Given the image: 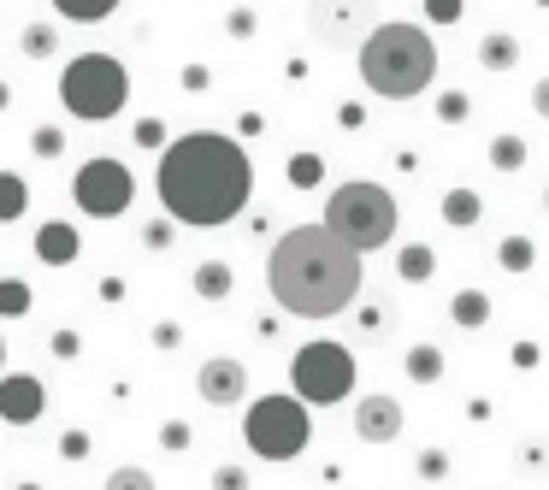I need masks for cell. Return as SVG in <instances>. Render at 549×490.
I'll use <instances>...</instances> for the list:
<instances>
[{
    "label": "cell",
    "mask_w": 549,
    "mask_h": 490,
    "mask_svg": "<svg viewBox=\"0 0 549 490\" xmlns=\"http://www.w3.org/2000/svg\"><path fill=\"white\" fill-rule=\"evenodd\" d=\"M83 449H89V437H83V431H65V437H60V455H71V461H77Z\"/></svg>",
    "instance_id": "cell-32"
},
{
    "label": "cell",
    "mask_w": 549,
    "mask_h": 490,
    "mask_svg": "<svg viewBox=\"0 0 549 490\" xmlns=\"http://www.w3.org/2000/svg\"><path fill=\"white\" fill-rule=\"evenodd\" d=\"M243 443L260 461H296L313 443V414L302 396H260L243 420Z\"/></svg>",
    "instance_id": "cell-6"
},
{
    "label": "cell",
    "mask_w": 549,
    "mask_h": 490,
    "mask_svg": "<svg viewBox=\"0 0 549 490\" xmlns=\"http://www.w3.org/2000/svg\"><path fill=\"white\" fill-rule=\"evenodd\" d=\"M520 467H526V473H532V467L544 473V467H549V443H544V437H526V449H520Z\"/></svg>",
    "instance_id": "cell-27"
},
{
    "label": "cell",
    "mask_w": 549,
    "mask_h": 490,
    "mask_svg": "<svg viewBox=\"0 0 549 490\" xmlns=\"http://www.w3.org/2000/svg\"><path fill=\"white\" fill-rule=\"evenodd\" d=\"M195 390H201V402H213V408H237L248 396V367L243 361H207V367L195 372Z\"/></svg>",
    "instance_id": "cell-11"
},
{
    "label": "cell",
    "mask_w": 549,
    "mask_h": 490,
    "mask_svg": "<svg viewBox=\"0 0 549 490\" xmlns=\"http://www.w3.org/2000/svg\"><path fill=\"white\" fill-rule=\"evenodd\" d=\"M36 260H42V266H71V260H77V231H71L65 219L42 225V231H36Z\"/></svg>",
    "instance_id": "cell-13"
},
{
    "label": "cell",
    "mask_w": 549,
    "mask_h": 490,
    "mask_svg": "<svg viewBox=\"0 0 549 490\" xmlns=\"http://www.w3.org/2000/svg\"><path fill=\"white\" fill-rule=\"evenodd\" d=\"M60 101H65V113L83 124L119 119L124 101H130V71H124L119 54H77L60 71Z\"/></svg>",
    "instance_id": "cell-5"
},
{
    "label": "cell",
    "mask_w": 549,
    "mask_h": 490,
    "mask_svg": "<svg viewBox=\"0 0 549 490\" xmlns=\"http://www.w3.org/2000/svg\"><path fill=\"white\" fill-rule=\"evenodd\" d=\"M426 18H437V24H455V18H461V0H426Z\"/></svg>",
    "instance_id": "cell-30"
},
{
    "label": "cell",
    "mask_w": 549,
    "mask_h": 490,
    "mask_svg": "<svg viewBox=\"0 0 549 490\" xmlns=\"http://www.w3.org/2000/svg\"><path fill=\"white\" fill-rule=\"evenodd\" d=\"M325 231H337L343 243L361 248V254L384 248L390 237H396V195H390L384 184H366V178L337 184L331 195H325Z\"/></svg>",
    "instance_id": "cell-4"
},
{
    "label": "cell",
    "mask_w": 549,
    "mask_h": 490,
    "mask_svg": "<svg viewBox=\"0 0 549 490\" xmlns=\"http://www.w3.org/2000/svg\"><path fill=\"white\" fill-rule=\"evenodd\" d=\"M30 313V284L24 278H0V319H24Z\"/></svg>",
    "instance_id": "cell-20"
},
{
    "label": "cell",
    "mask_w": 549,
    "mask_h": 490,
    "mask_svg": "<svg viewBox=\"0 0 549 490\" xmlns=\"http://www.w3.org/2000/svg\"><path fill=\"white\" fill-rule=\"evenodd\" d=\"M24 207H30V189H24V178H18V172H0V225H12Z\"/></svg>",
    "instance_id": "cell-16"
},
{
    "label": "cell",
    "mask_w": 549,
    "mask_h": 490,
    "mask_svg": "<svg viewBox=\"0 0 549 490\" xmlns=\"http://www.w3.org/2000/svg\"><path fill=\"white\" fill-rule=\"evenodd\" d=\"M18 490H36V485H18Z\"/></svg>",
    "instance_id": "cell-37"
},
{
    "label": "cell",
    "mask_w": 549,
    "mask_h": 490,
    "mask_svg": "<svg viewBox=\"0 0 549 490\" xmlns=\"http://www.w3.org/2000/svg\"><path fill=\"white\" fill-rule=\"evenodd\" d=\"M213 490H248V473L243 467H219L213 473Z\"/></svg>",
    "instance_id": "cell-29"
},
{
    "label": "cell",
    "mask_w": 549,
    "mask_h": 490,
    "mask_svg": "<svg viewBox=\"0 0 549 490\" xmlns=\"http://www.w3.org/2000/svg\"><path fill=\"white\" fill-rule=\"evenodd\" d=\"M479 60H485L490 71H508V65L520 60V42H514V36H485V42H479Z\"/></svg>",
    "instance_id": "cell-19"
},
{
    "label": "cell",
    "mask_w": 549,
    "mask_h": 490,
    "mask_svg": "<svg viewBox=\"0 0 549 490\" xmlns=\"http://www.w3.org/2000/svg\"><path fill=\"white\" fill-rule=\"evenodd\" d=\"M355 431H361V443H396L402 437V402L396 396H361L355 402Z\"/></svg>",
    "instance_id": "cell-12"
},
{
    "label": "cell",
    "mask_w": 549,
    "mask_h": 490,
    "mask_svg": "<svg viewBox=\"0 0 549 490\" xmlns=\"http://www.w3.org/2000/svg\"><path fill=\"white\" fill-rule=\"evenodd\" d=\"M0 361H6V349H0Z\"/></svg>",
    "instance_id": "cell-38"
},
{
    "label": "cell",
    "mask_w": 549,
    "mask_h": 490,
    "mask_svg": "<svg viewBox=\"0 0 549 490\" xmlns=\"http://www.w3.org/2000/svg\"><path fill=\"white\" fill-rule=\"evenodd\" d=\"M443 119H449V124L467 119V95H443Z\"/></svg>",
    "instance_id": "cell-31"
},
{
    "label": "cell",
    "mask_w": 549,
    "mask_h": 490,
    "mask_svg": "<svg viewBox=\"0 0 549 490\" xmlns=\"http://www.w3.org/2000/svg\"><path fill=\"white\" fill-rule=\"evenodd\" d=\"M408 378H414V384H431V378H443V349H431V343L408 349Z\"/></svg>",
    "instance_id": "cell-18"
},
{
    "label": "cell",
    "mask_w": 549,
    "mask_h": 490,
    "mask_svg": "<svg viewBox=\"0 0 549 490\" xmlns=\"http://www.w3.org/2000/svg\"><path fill=\"white\" fill-rule=\"evenodd\" d=\"M71 195H77V207H83L89 219H119L124 207H130V195H136V178H130L124 160L95 154V160H83V172H77Z\"/></svg>",
    "instance_id": "cell-9"
},
{
    "label": "cell",
    "mask_w": 549,
    "mask_h": 490,
    "mask_svg": "<svg viewBox=\"0 0 549 490\" xmlns=\"http://www.w3.org/2000/svg\"><path fill=\"white\" fill-rule=\"evenodd\" d=\"M107 490H154V479H148L142 467H113V473H107Z\"/></svg>",
    "instance_id": "cell-24"
},
{
    "label": "cell",
    "mask_w": 549,
    "mask_h": 490,
    "mask_svg": "<svg viewBox=\"0 0 549 490\" xmlns=\"http://www.w3.org/2000/svg\"><path fill=\"white\" fill-rule=\"evenodd\" d=\"M502 266H508V272H526V266H532V243H526V237H508V243H502Z\"/></svg>",
    "instance_id": "cell-25"
},
{
    "label": "cell",
    "mask_w": 549,
    "mask_h": 490,
    "mask_svg": "<svg viewBox=\"0 0 549 490\" xmlns=\"http://www.w3.org/2000/svg\"><path fill=\"white\" fill-rule=\"evenodd\" d=\"M154 189H160V207L189 225V231H213V225H231L248 207V189H254V166H248L243 142L237 136H219V130H189L178 136L160 166H154Z\"/></svg>",
    "instance_id": "cell-1"
},
{
    "label": "cell",
    "mask_w": 549,
    "mask_h": 490,
    "mask_svg": "<svg viewBox=\"0 0 549 490\" xmlns=\"http://www.w3.org/2000/svg\"><path fill=\"white\" fill-rule=\"evenodd\" d=\"M485 319H490V302H485V296H479V290H461V296H455V325H467V331H479Z\"/></svg>",
    "instance_id": "cell-21"
},
{
    "label": "cell",
    "mask_w": 549,
    "mask_h": 490,
    "mask_svg": "<svg viewBox=\"0 0 549 490\" xmlns=\"http://www.w3.org/2000/svg\"><path fill=\"white\" fill-rule=\"evenodd\" d=\"M290 184H319V154H296V160H290Z\"/></svg>",
    "instance_id": "cell-26"
},
{
    "label": "cell",
    "mask_w": 549,
    "mask_h": 490,
    "mask_svg": "<svg viewBox=\"0 0 549 490\" xmlns=\"http://www.w3.org/2000/svg\"><path fill=\"white\" fill-rule=\"evenodd\" d=\"M355 390V355L343 343H302L290 361V396H302L307 408H337Z\"/></svg>",
    "instance_id": "cell-7"
},
{
    "label": "cell",
    "mask_w": 549,
    "mask_h": 490,
    "mask_svg": "<svg viewBox=\"0 0 549 490\" xmlns=\"http://www.w3.org/2000/svg\"><path fill=\"white\" fill-rule=\"evenodd\" d=\"M437 77V48L420 24H378L361 42V83L384 101H414Z\"/></svg>",
    "instance_id": "cell-3"
},
{
    "label": "cell",
    "mask_w": 549,
    "mask_h": 490,
    "mask_svg": "<svg viewBox=\"0 0 549 490\" xmlns=\"http://www.w3.org/2000/svg\"><path fill=\"white\" fill-rule=\"evenodd\" d=\"M532 107H538V113H544V119H549V77H544V83H538V89H532Z\"/></svg>",
    "instance_id": "cell-36"
},
{
    "label": "cell",
    "mask_w": 549,
    "mask_h": 490,
    "mask_svg": "<svg viewBox=\"0 0 549 490\" xmlns=\"http://www.w3.org/2000/svg\"><path fill=\"white\" fill-rule=\"evenodd\" d=\"M166 449H189V426H183V420L166 426Z\"/></svg>",
    "instance_id": "cell-34"
},
{
    "label": "cell",
    "mask_w": 549,
    "mask_h": 490,
    "mask_svg": "<svg viewBox=\"0 0 549 490\" xmlns=\"http://www.w3.org/2000/svg\"><path fill=\"white\" fill-rule=\"evenodd\" d=\"M48 349H54L60 361H71V355H77V337H71V331H54V343H48Z\"/></svg>",
    "instance_id": "cell-33"
},
{
    "label": "cell",
    "mask_w": 549,
    "mask_h": 490,
    "mask_svg": "<svg viewBox=\"0 0 549 490\" xmlns=\"http://www.w3.org/2000/svg\"><path fill=\"white\" fill-rule=\"evenodd\" d=\"M396 272H402V278H408V284H426L431 278V248H402V260H396Z\"/></svg>",
    "instance_id": "cell-23"
},
{
    "label": "cell",
    "mask_w": 549,
    "mask_h": 490,
    "mask_svg": "<svg viewBox=\"0 0 549 490\" xmlns=\"http://www.w3.org/2000/svg\"><path fill=\"white\" fill-rule=\"evenodd\" d=\"M266 290L296 319H337L361 296V248L325 225H296L266 254Z\"/></svg>",
    "instance_id": "cell-2"
},
{
    "label": "cell",
    "mask_w": 549,
    "mask_h": 490,
    "mask_svg": "<svg viewBox=\"0 0 549 490\" xmlns=\"http://www.w3.org/2000/svg\"><path fill=\"white\" fill-rule=\"evenodd\" d=\"M378 24H384L378 18V0H307V36L319 48L349 54V48H361Z\"/></svg>",
    "instance_id": "cell-8"
},
{
    "label": "cell",
    "mask_w": 549,
    "mask_h": 490,
    "mask_svg": "<svg viewBox=\"0 0 549 490\" xmlns=\"http://www.w3.org/2000/svg\"><path fill=\"white\" fill-rule=\"evenodd\" d=\"M490 160H496V172H520L526 166V142L520 136H496L490 142Z\"/></svg>",
    "instance_id": "cell-22"
},
{
    "label": "cell",
    "mask_w": 549,
    "mask_h": 490,
    "mask_svg": "<svg viewBox=\"0 0 549 490\" xmlns=\"http://www.w3.org/2000/svg\"><path fill=\"white\" fill-rule=\"evenodd\" d=\"M24 54H54V30L48 24H30L24 30Z\"/></svg>",
    "instance_id": "cell-28"
},
{
    "label": "cell",
    "mask_w": 549,
    "mask_h": 490,
    "mask_svg": "<svg viewBox=\"0 0 549 490\" xmlns=\"http://www.w3.org/2000/svg\"><path fill=\"white\" fill-rule=\"evenodd\" d=\"M42 408H48L42 378H30V372L0 378V420H6V426H36V420H42Z\"/></svg>",
    "instance_id": "cell-10"
},
{
    "label": "cell",
    "mask_w": 549,
    "mask_h": 490,
    "mask_svg": "<svg viewBox=\"0 0 549 490\" xmlns=\"http://www.w3.org/2000/svg\"><path fill=\"white\" fill-rule=\"evenodd\" d=\"M195 296L225 302V296H231V266H225V260H201V266H195Z\"/></svg>",
    "instance_id": "cell-14"
},
{
    "label": "cell",
    "mask_w": 549,
    "mask_h": 490,
    "mask_svg": "<svg viewBox=\"0 0 549 490\" xmlns=\"http://www.w3.org/2000/svg\"><path fill=\"white\" fill-rule=\"evenodd\" d=\"M443 219L461 225V231L479 225V195H473V189H449V195H443Z\"/></svg>",
    "instance_id": "cell-17"
},
{
    "label": "cell",
    "mask_w": 549,
    "mask_h": 490,
    "mask_svg": "<svg viewBox=\"0 0 549 490\" xmlns=\"http://www.w3.org/2000/svg\"><path fill=\"white\" fill-rule=\"evenodd\" d=\"M420 473H426V479H437V473H449V461L431 449V455H420Z\"/></svg>",
    "instance_id": "cell-35"
},
{
    "label": "cell",
    "mask_w": 549,
    "mask_h": 490,
    "mask_svg": "<svg viewBox=\"0 0 549 490\" xmlns=\"http://www.w3.org/2000/svg\"><path fill=\"white\" fill-rule=\"evenodd\" d=\"M54 12L65 24H101V18L119 12V0H54Z\"/></svg>",
    "instance_id": "cell-15"
}]
</instances>
